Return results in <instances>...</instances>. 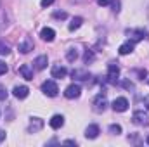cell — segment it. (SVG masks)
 I'll return each instance as SVG.
<instances>
[{
  "label": "cell",
  "instance_id": "cell-1",
  "mask_svg": "<svg viewBox=\"0 0 149 147\" xmlns=\"http://www.w3.org/2000/svg\"><path fill=\"white\" fill-rule=\"evenodd\" d=\"M42 92H43L47 97H56V95L59 94V87H57V83H56L54 80H47V81L42 83Z\"/></svg>",
  "mask_w": 149,
  "mask_h": 147
},
{
  "label": "cell",
  "instance_id": "cell-2",
  "mask_svg": "<svg viewBox=\"0 0 149 147\" xmlns=\"http://www.w3.org/2000/svg\"><path fill=\"white\" fill-rule=\"evenodd\" d=\"M132 121L137 126H149V114L144 111H135L132 114Z\"/></svg>",
  "mask_w": 149,
  "mask_h": 147
},
{
  "label": "cell",
  "instance_id": "cell-3",
  "mask_svg": "<svg viewBox=\"0 0 149 147\" xmlns=\"http://www.w3.org/2000/svg\"><path fill=\"white\" fill-rule=\"evenodd\" d=\"M108 107V99L104 94H99L95 99H94V111L95 112H104Z\"/></svg>",
  "mask_w": 149,
  "mask_h": 147
},
{
  "label": "cell",
  "instance_id": "cell-4",
  "mask_svg": "<svg viewBox=\"0 0 149 147\" xmlns=\"http://www.w3.org/2000/svg\"><path fill=\"white\" fill-rule=\"evenodd\" d=\"M118 76H120L118 62H109L108 64V81L109 83H116L118 81Z\"/></svg>",
  "mask_w": 149,
  "mask_h": 147
},
{
  "label": "cell",
  "instance_id": "cell-5",
  "mask_svg": "<svg viewBox=\"0 0 149 147\" xmlns=\"http://www.w3.org/2000/svg\"><path fill=\"white\" fill-rule=\"evenodd\" d=\"M125 33H127V37L132 38V42H134V43L148 38V31H144V30H127Z\"/></svg>",
  "mask_w": 149,
  "mask_h": 147
},
{
  "label": "cell",
  "instance_id": "cell-6",
  "mask_svg": "<svg viewBox=\"0 0 149 147\" xmlns=\"http://www.w3.org/2000/svg\"><path fill=\"white\" fill-rule=\"evenodd\" d=\"M111 107L116 111V112H125V111L128 109V101H127L125 97H118V99L113 101Z\"/></svg>",
  "mask_w": 149,
  "mask_h": 147
},
{
  "label": "cell",
  "instance_id": "cell-7",
  "mask_svg": "<svg viewBox=\"0 0 149 147\" xmlns=\"http://www.w3.org/2000/svg\"><path fill=\"white\" fill-rule=\"evenodd\" d=\"M80 94H81V88H80V85H70V87H66V90H64V97L66 99H76V97H80Z\"/></svg>",
  "mask_w": 149,
  "mask_h": 147
},
{
  "label": "cell",
  "instance_id": "cell-8",
  "mask_svg": "<svg viewBox=\"0 0 149 147\" xmlns=\"http://www.w3.org/2000/svg\"><path fill=\"white\" fill-rule=\"evenodd\" d=\"M33 47H35V45H33V40H31L30 37H24L21 42H19V52H21V54H28V52H31Z\"/></svg>",
  "mask_w": 149,
  "mask_h": 147
},
{
  "label": "cell",
  "instance_id": "cell-9",
  "mask_svg": "<svg viewBox=\"0 0 149 147\" xmlns=\"http://www.w3.org/2000/svg\"><path fill=\"white\" fill-rule=\"evenodd\" d=\"M50 74H52V78H56V80H63V78L68 74V69H66L64 66H61V64H56V66L50 69Z\"/></svg>",
  "mask_w": 149,
  "mask_h": 147
},
{
  "label": "cell",
  "instance_id": "cell-10",
  "mask_svg": "<svg viewBox=\"0 0 149 147\" xmlns=\"http://www.w3.org/2000/svg\"><path fill=\"white\" fill-rule=\"evenodd\" d=\"M12 94H14V97H17V99H26L28 94H30V88H28L26 85H17V87H14Z\"/></svg>",
  "mask_w": 149,
  "mask_h": 147
},
{
  "label": "cell",
  "instance_id": "cell-11",
  "mask_svg": "<svg viewBox=\"0 0 149 147\" xmlns=\"http://www.w3.org/2000/svg\"><path fill=\"white\" fill-rule=\"evenodd\" d=\"M42 128H43V119H40V118H31L30 126H28V132H30V133H37Z\"/></svg>",
  "mask_w": 149,
  "mask_h": 147
},
{
  "label": "cell",
  "instance_id": "cell-12",
  "mask_svg": "<svg viewBox=\"0 0 149 147\" xmlns=\"http://www.w3.org/2000/svg\"><path fill=\"white\" fill-rule=\"evenodd\" d=\"M71 76H73V80H76V81H87L90 78V73L87 69H73L71 71Z\"/></svg>",
  "mask_w": 149,
  "mask_h": 147
},
{
  "label": "cell",
  "instance_id": "cell-13",
  "mask_svg": "<svg viewBox=\"0 0 149 147\" xmlns=\"http://www.w3.org/2000/svg\"><path fill=\"white\" fill-rule=\"evenodd\" d=\"M49 125H50V128H54V130H59V128L64 125V116H63V114H54V116L50 118Z\"/></svg>",
  "mask_w": 149,
  "mask_h": 147
},
{
  "label": "cell",
  "instance_id": "cell-14",
  "mask_svg": "<svg viewBox=\"0 0 149 147\" xmlns=\"http://www.w3.org/2000/svg\"><path fill=\"white\" fill-rule=\"evenodd\" d=\"M47 64H49V59H47V55H38L37 59L33 61V68H35L37 71L45 69V68H47Z\"/></svg>",
  "mask_w": 149,
  "mask_h": 147
},
{
  "label": "cell",
  "instance_id": "cell-15",
  "mask_svg": "<svg viewBox=\"0 0 149 147\" xmlns=\"http://www.w3.org/2000/svg\"><path fill=\"white\" fill-rule=\"evenodd\" d=\"M19 74L24 78V80H33V68L31 66H28V64H23V66H19Z\"/></svg>",
  "mask_w": 149,
  "mask_h": 147
},
{
  "label": "cell",
  "instance_id": "cell-16",
  "mask_svg": "<svg viewBox=\"0 0 149 147\" xmlns=\"http://www.w3.org/2000/svg\"><path fill=\"white\" fill-rule=\"evenodd\" d=\"M99 133H101V130H99L97 125H88L87 130H85V137H87V139H97Z\"/></svg>",
  "mask_w": 149,
  "mask_h": 147
},
{
  "label": "cell",
  "instance_id": "cell-17",
  "mask_svg": "<svg viewBox=\"0 0 149 147\" xmlns=\"http://www.w3.org/2000/svg\"><path fill=\"white\" fill-rule=\"evenodd\" d=\"M118 52L121 54V55H128V54H132L134 52V42H125V43H121L120 45V49H118Z\"/></svg>",
  "mask_w": 149,
  "mask_h": 147
},
{
  "label": "cell",
  "instance_id": "cell-18",
  "mask_svg": "<svg viewBox=\"0 0 149 147\" xmlns=\"http://www.w3.org/2000/svg\"><path fill=\"white\" fill-rule=\"evenodd\" d=\"M40 37H42V40H45V42H52L56 38V31L52 28H43L40 31Z\"/></svg>",
  "mask_w": 149,
  "mask_h": 147
},
{
  "label": "cell",
  "instance_id": "cell-19",
  "mask_svg": "<svg viewBox=\"0 0 149 147\" xmlns=\"http://www.w3.org/2000/svg\"><path fill=\"white\" fill-rule=\"evenodd\" d=\"M81 23H83V19H81V17H73V19H71V23H70V26H68V30H70V31L78 30V28L81 26Z\"/></svg>",
  "mask_w": 149,
  "mask_h": 147
},
{
  "label": "cell",
  "instance_id": "cell-20",
  "mask_svg": "<svg viewBox=\"0 0 149 147\" xmlns=\"http://www.w3.org/2000/svg\"><path fill=\"white\" fill-rule=\"evenodd\" d=\"M66 59H68L70 62H74V61L78 59V52H76V49H70V50L66 52Z\"/></svg>",
  "mask_w": 149,
  "mask_h": 147
},
{
  "label": "cell",
  "instance_id": "cell-21",
  "mask_svg": "<svg viewBox=\"0 0 149 147\" xmlns=\"http://www.w3.org/2000/svg\"><path fill=\"white\" fill-rule=\"evenodd\" d=\"M95 59V54H94V50H85V55H83V61L88 64V62H92Z\"/></svg>",
  "mask_w": 149,
  "mask_h": 147
},
{
  "label": "cell",
  "instance_id": "cell-22",
  "mask_svg": "<svg viewBox=\"0 0 149 147\" xmlns=\"http://www.w3.org/2000/svg\"><path fill=\"white\" fill-rule=\"evenodd\" d=\"M109 133H113V135H120L121 133V126L120 125H116V123H113V125H109Z\"/></svg>",
  "mask_w": 149,
  "mask_h": 147
},
{
  "label": "cell",
  "instance_id": "cell-23",
  "mask_svg": "<svg viewBox=\"0 0 149 147\" xmlns=\"http://www.w3.org/2000/svg\"><path fill=\"white\" fill-rule=\"evenodd\" d=\"M10 52V47L7 45V43H3V42H0V55H7Z\"/></svg>",
  "mask_w": 149,
  "mask_h": 147
},
{
  "label": "cell",
  "instance_id": "cell-24",
  "mask_svg": "<svg viewBox=\"0 0 149 147\" xmlns=\"http://www.w3.org/2000/svg\"><path fill=\"white\" fill-rule=\"evenodd\" d=\"M54 17H56V19H66V17H68V14H66V12H63V10H61V12L57 10V12H54Z\"/></svg>",
  "mask_w": 149,
  "mask_h": 147
},
{
  "label": "cell",
  "instance_id": "cell-25",
  "mask_svg": "<svg viewBox=\"0 0 149 147\" xmlns=\"http://www.w3.org/2000/svg\"><path fill=\"white\" fill-rule=\"evenodd\" d=\"M7 99V90L3 85H0V101H5Z\"/></svg>",
  "mask_w": 149,
  "mask_h": 147
},
{
  "label": "cell",
  "instance_id": "cell-26",
  "mask_svg": "<svg viewBox=\"0 0 149 147\" xmlns=\"http://www.w3.org/2000/svg\"><path fill=\"white\" fill-rule=\"evenodd\" d=\"M7 69H9V68H7V64H5L3 61H0V76L7 73Z\"/></svg>",
  "mask_w": 149,
  "mask_h": 147
},
{
  "label": "cell",
  "instance_id": "cell-27",
  "mask_svg": "<svg viewBox=\"0 0 149 147\" xmlns=\"http://www.w3.org/2000/svg\"><path fill=\"white\" fill-rule=\"evenodd\" d=\"M135 73L139 76V80H144V78L148 76V71H146V69H139V71H135Z\"/></svg>",
  "mask_w": 149,
  "mask_h": 147
},
{
  "label": "cell",
  "instance_id": "cell-28",
  "mask_svg": "<svg viewBox=\"0 0 149 147\" xmlns=\"http://www.w3.org/2000/svg\"><path fill=\"white\" fill-rule=\"evenodd\" d=\"M54 2H56V0H42L40 5H42V7H49V5H52Z\"/></svg>",
  "mask_w": 149,
  "mask_h": 147
},
{
  "label": "cell",
  "instance_id": "cell-29",
  "mask_svg": "<svg viewBox=\"0 0 149 147\" xmlns=\"http://www.w3.org/2000/svg\"><path fill=\"white\" fill-rule=\"evenodd\" d=\"M97 3H99V5H102V7H106V5H111L113 0H97Z\"/></svg>",
  "mask_w": 149,
  "mask_h": 147
},
{
  "label": "cell",
  "instance_id": "cell-30",
  "mask_svg": "<svg viewBox=\"0 0 149 147\" xmlns=\"http://www.w3.org/2000/svg\"><path fill=\"white\" fill-rule=\"evenodd\" d=\"M123 87H125V88H130V90H134V85H132L130 81H123Z\"/></svg>",
  "mask_w": 149,
  "mask_h": 147
},
{
  "label": "cell",
  "instance_id": "cell-31",
  "mask_svg": "<svg viewBox=\"0 0 149 147\" xmlns=\"http://www.w3.org/2000/svg\"><path fill=\"white\" fill-rule=\"evenodd\" d=\"M144 106H146V109L149 111V95L148 97H144Z\"/></svg>",
  "mask_w": 149,
  "mask_h": 147
},
{
  "label": "cell",
  "instance_id": "cell-32",
  "mask_svg": "<svg viewBox=\"0 0 149 147\" xmlns=\"http://www.w3.org/2000/svg\"><path fill=\"white\" fill-rule=\"evenodd\" d=\"M64 144H66V146H76L74 140H64Z\"/></svg>",
  "mask_w": 149,
  "mask_h": 147
},
{
  "label": "cell",
  "instance_id": "cell-33",
  "mask_svg": "<svg viewBox=\"0 0 149 147\" xmlns=\"http://www.w3.org/2000/svg\"><path fill=\"white\" fill-rule=\"evenodd\" d=\"M2 140H5V132H3V130H0V142H2Z\"/></svg>",
  "mask_w": 149,
  "mask_h": 147
},
{
  "label": "cell",
  "instance_id": "cell-34",
  "mask_svg": "<svg viewBox=\"0 0 149 147\" xmlns=\"http://www.w3.org/2000/svg\"><path fill=\"white\" fill-rule=\"evenodd\" d=\"M146 144H149V135L146 137Z\"/></svg>",
  "mask_w": 149,
  "mask_h": 147
}]
</instances>
